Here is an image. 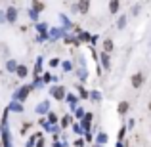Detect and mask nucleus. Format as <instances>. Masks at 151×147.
Listing matches in <instances>:
<instances>
[{
    "label": "nucleus",
    "mask_w": 151,
    "mask_h": 147,
    "mask_svg": "<svg viewBox=\"0 0 151 147\" xmlns=\"http://www.w3.org/2000/svg\"><path fill=\"white\" fill-rule=\"evenodd\" d=\"M98 141H100V143H105V141H107V134H98Z\"/></svg>",
    "instance_id": "ddd939ff"
},
{
    "label": "nucleus",
    "mask_w": 151,
    "mask_h": 147,
    "mask_svg": "<svg viewBox=\"0 0 151 147\" xmlns=\"http://www.w3.org/2000/svg\"><path fill=\"white\" fill-rule=\"evenodd\" d=\"M88 8H90V2H78V10H81V14H86L88 11Z\"/></svg>",
    "instance_id": "0eeeda50"
},
{
    "label": "nucleus",
    "mask_w": 151,
    "mask_h": 147,
    "mask_svg": "<svg viewBox=\"0 0 151 147\" xmlns=\"http://www.w3.org/2000/svg\"><path fill=\"white\" fill-rule=\"evenodd\" d=\"M52 96H54L55 99H63L65 98V90L59 88V86H55V88H52Z\"/></svg>",
    "instance_id": "20e7f679"
},
{
    "label": "nucleus",
    "mask_w": 151,
    "mask_h": 147,
    "mask_svg": "<svg viewBox=\"0 0 151 147\" xmlns=\"http://www.w3.org/2000/svg\"><path fill=\"white\" fill-rule=\"evenodd\" d=\"M101 63H103L105 69H109V54H105V52L101 54Z\"/></svg>",
    "instance_id": "9b49d317"
},
{
    "label": "nucleus",
    "mask_w": 151,
    "mask_h": 147,
    "mask_svg": "<svg viewBox=\"0 0 151 147\" xmlns=\"http://www.w3.org/2000/svg\"><path fill=\"white\" fill-rule=\"evenodd\" d=\"M69 120H71V117H65V118L61 120V124H63V126H69Z\"/></svg>",
    "instance_id": "f3484780"
},
{
    "label": "nucleus",
    "mask_w": 151,
    "mask_h": 147,
    "mask_svg": "<svg viewBox=\"0 0 151 147\" xmlns=\"http://www.w3.org/2000/svg\"><path fill=\"white\" fill-rule=\"evenodd\" d=\"M117 25H119V29H124V25H126V17H124V15H122V17L119 19V23H117Z\"/></svg>",
    "instance_id": "4468645a"
},
{
    "label": "nucleus",
    "mask_w": 151,
    "mask_h": 147,
    "mask_svg": "<svg viewBox=\"0 0 151 147\" xmlns=\"http://www.w3.org/2000/svg\"><path fill=\"white\" fill-rule=\"evenodd\" d=\"M48 118H50V122H55V115H52V113H50V115H48Z\"/></svg>",
    "instance_id": "aec40b11"
},
{
    "label": "nucleus",
    "mask_w": 151,
    "mask_h": 147,
    "mask_svg": "<svg viewBox=\"0 0 151 147\" xmlns=\"http://www.w3.org/2000/svg\"><path fill=\"white\" fill-rule=\"evenodd\" d=\"M37 147H44V141H38V145Z\"/></svg>",
    "instance_id": "412c9836"
},
{
    "label": "nucleus",
    "mask_w": 151,
    "mask_h": 147,
    "mask_svg": "<svg viewBox=\"0 0 151 147\" xmlns=\"http://www.w3.org/2000/svg\"><path fill=\"white\" fill-rule=\"evenodd\" d=\"M94 147H101V145H94Z\"/></svg>",
    "instance_id": "5701e85b"
},
{
    "label": "nucleus",
    "mask_w": 151,
    "mask_h": 147,
    "mask_svg": "<svg viewBox=\"0 0 151 147\" xmlns=\"http://www.w3.org/2000/svg\"><path fill=\"white\" fill-rule=\"evenodd\" d=\"M6 21V15H4V11H0V23Z\"/></svg>",
    "instance_id": "6ab92c4d"
},
{
    "label": "nucleus",
    "mask_w": 151,
    "mask_h": 147,
    "mask_svg": "<svg viewBox=\"0 0 151 147\" xmlns=\"http://www.w3.org/2000/svg\"><path fill=\"white\" fill-rule=\"evenodd\" d=\"M15 73H17L19 78H25L27 77V67L25 65H17V71H15Z\"/></svg>",
    "instance_id": "39448f33"
},
{
    "label": "nucleus",
    "mask_w": 151,
    "mask_h": 147,
    "mask_svg": "<svg viewBox=\"0 0 151 147\" xmlns=\"http://www.w3.org/2000/svg\"><path fill=\"white\" fill-rule=\"evenodd\" d=\"M42 10H44V4L42 2H33V11L38 14V11H42Z\"/></svg>",
    "instance_id": "f8f14e48"
},
{
    "label": "nucleus",
    "mask_w": 151,
    "mask_h": 147,
    "mask_svg": "<svg viewBox=\"0 0 151 147\" xmlns=\"http://www.w3.org/2000/svg\"><path fill=\"white\" fill-rule=\"evenodd\" d=\"M124 134H126V128H121V130H119V140H122V138H124Z\"/></svg>",
    "instance_id": "dca6fc26"
},
{
    "label": "nucleus",
    "mask_w": 151,
    "mask_h": 147,
    "mask_svg": "<svg viewBox=\"0 0 151 147\" xmlns=\"http://www.w3.org/2000/svg\"><path fill=\"white\" fill-rule=\"evenodd\" d=\"M12 109H15V111H23V107H21V105H15V103H14V105H12Z\"/></svg>",
    "instance_id": "a211bd4d"
},
{
    "label": "nucleus",
    "mask_w": 151,
    "mask_h": 147,
    "mask_svg": "<svg viewBox=\"0 0 151 147\" xmlns=\"http://www.w3.org/2000/svg\"><path fill=\"white\" fill-rule=\"evenodd\" d=\"M8 71H17V65H15V61H8Z\"/></svg>",
    "instance_id": "2eb2a0df"
},
{
    "label": "nucleus",
    "mask_w": 151,
    "mask_h": 147,
    "mask_svg": "<svg viewBox=\"0 0 151 147\" xmlns=\"http://www.w3.org/2000/svg\"><path fill=\"white\" fill-rule=\"evenodd\" d=\"M48 109H50V103H48V101H42L40 105L37 107V111H38V113H46Z\"/></svg>",
    "instance_id": "423d86ee"
},
{
    "label": "nucleus",
    "mask_w": 151,
    "mask_h": 147,
    "mask_svg": "<svg viewBox=\"0 0 151 147\" xmlns=\"http://www.w3.org/2000/svg\"><path fill=\"white\" fill-rule=\"evenodd\" d=\"M31 90H33V86H23V88H19V92L15 94V98H17L19 101H23V99L29 96V92H31Z\"/></svg>",
    "instance_id": "f257e3e1"
},
{
    "label": "nucleus",
    "mask_w": 151,
    "mask_h": 147,
    "mask_svg": "<svg viewBox=\"0 0 151 147\" xmlns=\"http://www.w3.org/2000/svg\"><path fill=\"white\" fill-rule=\"evenodd\" d=\"M6 19L10 23H15V19H17V10L15 8H8V11H6Z\"/></svg>",
    "instance_id": "7ed1b4c3"
},
{
    "label": "nucleus",
    "mask_w": 151,
    "mask_h": 147,
    "mask_svg": "<svg viewBox=\"0 0 151 147\" xmlns=\"http://www.w3.org/2000/svg\"><path fill=\"white\" fill-rule=\"evenodd\" d=\"M149 111H151V101H149Z\"/></svg>",
    "instance_id": "4be33fe9"
},
{
    "label": "nucleus",
    "mask_w": 151,
    "mask_h": 147,
    "mask_svg": "<svg viewBox=\"0 0 151 147\" xmlns=\"http://www.w3.org/2000/svg\"><path fill=\"white\" fill-rule=\"evenodd\" d=\"M119 6H121V4L117 2V0H113V2L109 4V11L111 14H117V10H119Z\"/></svg>",
    "instance_id": "9d476101"
},
{
    "label": "nucleus",
    "mask_w": 151,
    "mask_h": 147,
    "mask_svg": "<svg viewBox=\"0 0 151 147\" xmlns=\"http://www.w3.org/2000/svg\"><path fill=\"white\" fill-rule=\"evenodd\" d=\"M126 111H128V101H121V103H119V113L124 115Z\"/></svg>",
    "instance_id": "6e6552de"
},
{
    "label": "nucleus",
    "mask_w": 151,
    "mask_h": 147,
    "mask_svg": "<svg viewBox=\"0 0 151 147\" xmlns=\"http://www.w3.org/2000/svg\"><path fill=\"white\" fill-rule=\"evenodd\" d=\"M142 84H144V75H142V73H136L132 77V86H134V88H140Z\"/></svg>",
    "instance_id": "f03ea898"
},
{
    "label": "nucleus",
    "mask_w": 151,
    "mask_h": 147,
    "mask_svg": "<svg viewBox=\"0 0 151 147\" xmlns=\"http://www.w3.org/2000/svg\"><path fill=\"white\" fill-rule=\"evenodd\" d=\"M103 48H105V54H109V52L113 50V40H109V38L103 40Z\"/></svg>",
    "instance_id": "1a4fd4ad"
}]
</instances>
